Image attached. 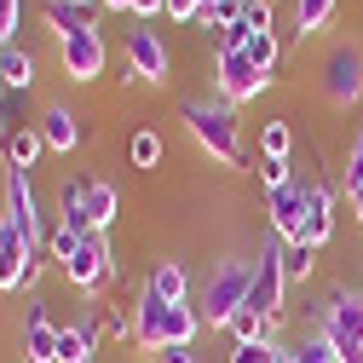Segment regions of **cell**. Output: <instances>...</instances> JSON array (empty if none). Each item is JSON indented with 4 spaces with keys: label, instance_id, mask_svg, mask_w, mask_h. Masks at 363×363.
<instances>
[{
    "label": "cell",
    "instance_id": "obj_25",
    "mask_svg": "<svg viewBox=\"0 0 363 363\" xmlns=\"http://www.w3.org/2000/svg\"><path fill=\"white\" fill-rule=\"evenodd\" d=\"M81 202H86V173H64L58 179V219L75 225V231H86L81 225Z\"/></svg>",
    "mask_w": 363,
    "mask_h": 363
},
{
    "label": "cell",
    "instance_id": "obj_31",
    "mask_svg": "<svg viewBox=\"0 0 363 363\" xmlns=\"http://www.w3.org/2000/svg\"><path fill=\"white\" fill-rule=\"evenodd\" d=\"M277 52H283V47H277V29H254V40L242 47V58H248L254 69H265V75L277 69Z\"/></svg>",
    "mask_w": 363,
    "mask_h": 363
},
{
    "label": "cell",
    "instance_id": "obj_32",
    "mask_svg": "<svg viewBox=\"0 0 363 363\" xmlns=\"http://www.w3.org/2000/svg\"><path fill=\"white\" fill-rule=\"evenodd\" d=\"M277 340H248V346H231V357L225 363H277Z\"/></svg>",
    "mask_w": 363,
    "mask_h": 363
},
{
    "label": "cell",
    "instance_id": "obj_45",
    "mask_svg": "<svg viewBox=\"0 0 363 363\" xmlns=\"http://www.w3.org/2000/svg\"><path fill=\"white\" fill-rule=\"evenodd\" d=\"M75 6H86V0H75Z\"/></svg>",
    "mask_w": 363,
    "mask_h": 363
},
{
    "label": "cell",
    "instance_id": "obj_18",
    "mask_svg": "<svg viewBox=\"0 0 363 363\" xmlns=\"http://www.w3.org/2000/svg\"><path fill=\"white\" fill-rule=\"evenodd\" d=\"M145 289H156L167 306H185V300H191V271L179 265V259H156L150 277H145Z\"/></svg>",
    "mask_w": 363,
    "mask_h": 363
},
{
    "label": "cell",
    "instance_id": "obj_26",
    "mask_svg": "<svg viewBox=\"0 0 363 363\" xmlns=\"http://www.w3.org/2000/svg\"><path fill=\"white\" fill-rule=\"evenodd\" d=\"M202 335V311L185 300V306H167V346H196Z\"/></svg>",
    "mask_w": 363,
    "mask_h": 363
},
{
    "label": "cell",
    "instance_id": "obj_42",
    "mask_svg": "<svg viewBox=\"0 0 363 363\" xmlns=\"http://www.w3.org/2000/svg\"><path fill=\"white\" fill-rule=\"evenodd\" d=\"M99 6H104V12H127V6H133V0H99Z\"/></svg>",
    "mask_w": 363,
    "mask_h": 363
},
{
    "label": "cell",
    "instance_id": "obj_14",
    "mask_svg": "<svg viewBox=\"0 0 363 363\" xmlns=\"http://www.w3.org/2000/svg\"><path fill=\"white\" fill-rule=\"evenodd\" d=\"M300 237L311 248H329V237H335V191L329 185H311L306 179V225H300Z\"/></svg>",
    "mask_w": 363,
    "mask_h": 363
},
{
    "label": "cell",
    "instance_id": "obj_3",
    "mask_svg": "<svg viewBox=\"0 0 363 363\" xmlns=\"http://www.w3.org/2000/svg\"><path fill=\"white\" fill-rule=\"evenodd\" d=\"M317 329H323L340 352V363H363V289H335L323 300V317H317Z\"/></svg>",
    "mask_w": 363,
    "mask_h": 363
},
{
    "label": "cell",
    "instance_id": "obj_39",
    "mask_svg": "<svg viewBox=\"0 0 363 363\" xmlns=\"http://www.w3.org/2000/svg\"><path fill=\"white\" fill-rule=\"evenodd\" d=\"M242 18H248L254 29H271V18H277V12H271V0H248V6H242Z\"/></svg>",
    "mask_w": 363,
    "mask_h": 363
},
{
    "label": "cell",
    "instance_id": "obj_2",
    "mask_svg": "<svg viewBox=\"0 0 363 363\" xmlns=\"http://www.w3.org/2000/svg\"><path fill=\"white\" fill-rule=\"evenodd\" d=\"M248 277H254V265L248 259H219L202 289H196V311H202V329H225L231 317L248 306Z\"/></svg>",
    "mask_w": 363,
    "mask_h": 363
},
{
    "label": "cell",
    "instance_id": "obj_20",
    "mask_svg": "<svg viewBox=\"0 0 363 363\" xmlns=\"http://www.w3.org/2000/svg\"><path fill=\"white\" fill-rule=\"evenodd\" d=\"M0 150H6V167H23V173H29L40 156H47V139H40V127H12Z\"/></svg>",
    "mask_w": 363,
    "mask_h": 363
},
{
    "label": "cell",
    "instance_id": "obj_7",
    "mask_svg": "<svg viewBox=\"0 0 363 363\" xmlns=\"http://www.w3.org/2000/svg\"><path fill=\"white\" fill-rule=\"evenodd\" d=\"M127 75L133 81H145V86H167L173 81V52H167V40L150 29V23H139V29H127Z\"/></svg>",
    "mask_w": 363,
    "mask_h": 363
},
{
    "label": "cell",
    "instance_id": "obj_15",
    "mask_svg": "<svg viewBox=\"0 0 363 363\" xmlns=\"http://www.w3.org/2000/svg\"><path fill=\"white\" fill-rule=\"evenodd\" d=\"M35 127H40V139H47V150H58V156L81 150V116H75L69 104H47Z\"/></svg>",
    "mask_w": 363,
    "mask_h": 363
},
{
    "label": "cell",
    "instance_id": "obj_12",
    "mask_svg": "<svg viewBox=\"0 0 363 363\" xmlns=\"http://www.w3.org/2000/svg\"><path fill=\"white\" fill-rule=\"evenodd\" d=\"M133 340H139L145 352L167 346V300L156 289H139V300H133Z\"/></svg>",
    "mask_w": 363,
    "mask_h": 363
},
{
    "label": "cell",
    "instance_id": "obj_5",
    "mask_svg": "<svg viewBox=\"0 0 363 363\" xmlns=\"http://www.w3.org/2000/svg\"><path fill=\"white\" fill-rule=\"evenodd\" d=\"M116 271H121V265H116V254H110V237H104V231H86L81 248H75V259L64 265V283H69L75 294L93 300V294L116 277Z\"/></svg>",
    "mask_w": 363,
    "mask_h": 363
},
{
    "label": "cell",
    "instance_id": "obj_24",
    "mask_svg": "<svg viewBox=\"0 0 363 363\" xmlns=\"http://www.w3.org/2000/svg\"><path fill=\"white\" fill-rule=\"evenodd\" d=\"M162 156H167V150H162V133H156V127H139V133L127 139V162L139 167V173H156Z\"/></svg>",
    "mask_w": 363,
    "mask_h": 363
},
{
    "label": "cell",
    "instance_id": "obj_34",
    "mask_svg": "<svg viewBox=\"0 0 363 363\" xmlns=\"http://www.w3.org/2000/svg\"><path fill=\"white\" fill-rule=\"evenodd\" d=\"M363 191V127L352 133V145H346V196Z\"/></svg>",
    "mask_w": 363,
    "mask_h": 363
},
{
    "label": "cell",
    "instance_id": "obj_27",
    "mask_svg": "<svg viewBox=\"0 0 363 363\" xmlns=\"http://www.w3.org/2000/svg\"><path fill=\"white\" fill-rule=\"evenodd\" d=\"M225 335H231V346H248V340H277V323H265L259 311H248V306H242L231 323H225Z\"/></svg>",
    "mask_w": 363,
    "mask_h": 363
},
{
    "label": "cell",
    "instance_id": "obj_8",
    "mask_svg": "<svg viewBox=\"0 0 363 363\" xmlns=\"http://www.w3.org/2000/svg\"><path fill=\"white\" fill-rule=\"evenodd\" d=\"M104 64H110V47H104L99 23H93V29H75L69 40H58V69H64V81L93 86V81L104 75Z\"/></svg>",
    "mask_w": 363,
    "mask_h": 363
},
{
    "label": "cell",
    "instance_id": "obj_6",
    "mask_svg": "<svg viewBox=\"0 0 363 363\" xmlns=\"http://www.w3.org/2000/svg\"><path fill=\"white\" fill-rule=\"evenodd\" d=\"M323 99H329L335 110L363 104V47L340 40V47L323 52Z\"/></svg>",
    "mask_w": 363,
    "mask_h": 363
},
{
    "label": "cell",
    "instance_id": "obj_11",
    "mask_svg": "<svg viewBox=\"0 0 363 363\" xmlns=\"http://www.w3.org/2000/svg\"><path fill=\"white\" fill-rule=\"evenodd\" d=\"M265 219H271V237L294 242L306 225V179H289L283 191H265Z\"/></svg>",
    "mask_w": 363,
    "mask_h": 363
},
{
    "label": "cell",
    "instance_id": "obj_13",
    "mask_svg": "<svg viewBox=\"0 0 363 363\" xmlns=\"http://www.w3.org/2000/svg\"><path fill=\"white\" fill-rule=\"evenodd\" d=\"M29 265H35L29 242L18 237V225H12V219H0V294H18L23 277H29Z\"/></svg>",
    "mask_w": 363,
    "mask_h": 363
},
{
    "label": "cell",
    "instance_id": "obj_16",
    "mask_svg": "<svg viewBox=\"0 0 363 363\" xmlns=\"http://www.w3.org/2000/svg\"><path fill=\"white\" fill-rule=\"evenodd\" d=\"M99 335H104V311L81 317V323H64V335H58V363H93Z\"/></svg>",
    "mask_w": 363,
    "mask_h": 363
},
{
    "label": "cell",
    "instance_id": "obj_22",
    "mask_svg": "<svg viewBox=\"0 0 363 363\" xmlns=\"http://www.w3.org/2000/svg\"><path fill=\"white\" fill-rule=\"evenodd\" d=\"M259 156H271V162H289L294 156V121L289 116H271L259 127Z\"/></svg>",
    "mask_w": 363,
    "mask_h": 363
},
{
    "label": "cell",
    "instance_id": "obj_44",
    "mask_svg": "<svg viewBox=\"0 0 363 363\" xmlns=\"http://www.w3.org/2000/svg\"><path fill=\"white\" fill-rule=\"evenodd\" d=\"M277 363H294V352H289V346H283V352H277Z\"/></svg>",
    "mask_w": 363,
    "mask_h": 363
},
{
    "label": "cell",
    "instance_id": "obj_43",
    "mask_svg": "<svg viewBox=\"0 0 363 363\" xmlns=\"http://www.w3.org/2000/svg\"><path fill=\"white\" fill-rule=\"evenodd\" d=\"M0 145H6V93H0Z\"/></svg>",
    "mask_w": 363,
    "mask_h": 363
},
{
    "label": "cell",
    "instance_id": "obj_40",
    "mask_svg": "<svg viewBox=\"0 0 363 363\" xmlns=\"http://www.w3.org/2000/svg\"><path fill=\"white\" fill-rule=\"evenodd\" d=\"M156 357H162V363H196V352H191V346H162Z\"/></svg>",
    "mask_w": 363,
    "mask_h": 363
},
{
    "label": "cell",
    "instance_id": "obj_9",
    "mask_svg": "<svg viewBox=\"0 0 363 363\" xmlns=\"http://www.w3.org/2000/svg\"><path fill=\"white\" fill-rule=\"evenodd\" d=\"M271 81H277V75L254 69L242 52H219V99H225V104H248V99L271 93Z\"/></svg>",
    "mask_w": 363,
    "mask_h": 363
},
{
    "label": "cell",
    "instance_id": "obj_23",
    "mask_svg": "<svg viewBox=\"0 0 363 363\" xmlns=\"http://www.w3.org/2000/svg\"><path fill=\"white\" fill-rule=\"evenodd\" d=\"M335 6H340V0H294V35H300V40L323 35L329 18H335Z\"/></svg>",
    "mask_w": 363,
    "mask_h": 363
},
{
    "label": "cell",
    "instance_id": "obj_37",
    "mask_svg": "<svg viewBox=\"0 0 363 363\" xmlns=\"http://www.w3.org/2000/svg\"><path fill=\"white\" fill-rule=\"evenodd\" d=\"M162 18H167V23H196V18H202V0H167Z\"/></svg>",
    "mask_w": 363,
    "mask_h": 363
},
{
    "label": "cell",
    "instance_id": "obj_28",
    "mask_svg": "<svg viewBox=\"0 0 363 363\" xmlns=\"http://www.w3.org/2000/svg\"><path fill=\"white\" fill-rule=\"evenodd\" d=\"M317 254H323V248H311L306 237L283 242V271H289V283H311V271H317Z\"/></svg>",
    "mask_w": 363,
    "mask_h": 363
},
{
    "label": "cell",
    "instance_id": "obj_4",
    "mask_svg": "<svg viewBox=\"0 0 363 363\" xmlns=\"http://www.w3.org/2000/svg\"><path fill=\"white\" fill-rule=\"evenodd\" d=\"M289 306V271H283V237H271L254 254V277H248V311H259L265 323H283Z\"/></svg>",
    "mask_w": 363,
    "mask_h": 363
},
{
    "label": "cell",
    "instance_id": "obj_33",
    "mask_svg": "<svg viewBox=\"0 0 363 363\" xmlns=\"http://www.w3.org/2000/svg\"><path fill=\"white\" fill-rule=\"evenodd\" d=\"M23 29V0H0V47H18Z\"/></svg>",
    "mask_w": 363,
    "mask_h": 363
},
{
    "label": "cell",
    "instance_id": "obj_41",
    "mask_svg": "<svg viewBox=\"0 0 363 363\" xmlns=\"http://www.w3.org/2000/svg\"><path fill=\"white\" fill-rule=\"evenodd\" d=\"M346 202H352V219H357V231H363V191H352Z\"/></svg>",
    "mask_w": 363,
    "mask_h": 363
},
{
    "label": "cell",
    "instance_id": "obj_21",
    "mask_svg": "<svg viewBox=\"0 0 363 363\" xmlns=\"http://www.w3.org/2000/svg\"><path fill=\"white\" fill-rule=\"evenodd\" d=\"M40 18H47V29H52L58 40H69L75 29H93V12L75 6V0H47V6H40Z\"/></svg>",
    "mask_w": 363,
    "mask_h": 363
},
{
    "label": "cell",
    "instance_id": "obj_36",
    "mask_svg": "<svg viewBox=\"0 0 363 363\" xmlns=\"http://www.w3.org/2000/svg\"><path fill=\"white\" fill-rule=\"evenodd\" d=\"M254 173H259V185H265V191H283L289 179H294V173H289V162H271V156H259V167H254Z\"/></svg>",
    "mask_w": 363,
    "mask_h": 363
},
{
    "label": "cell",
    "instance_id": "obj_35",
    "mask_svg": "<svg viewBox=\"0 0 363 363\" xmlns=\"http://www.w3.org/2000/svg\"><path fill=\"white\" fill-rule=\"evenodd\" d=\"M248 40H254V23L242 18V23H231V29H219V35H213V47H219V52H242Z\"/></svg>",
    "mask_w": 363,
    "mask_h": 363
},
{
    "label": "cell",
    "instance_id": "obj_1",
    "mask_svg": "<svg viewBox=\"0 0 363 363\" xmlns=\"http://www.w3.org/2000/svg\"><path fill=\"white\" fill-rule=\"evenodd\" d=\"M179 116H185V133L196 139V150L219 167H242V127H237V104H208V99H185L179 104Z\"/></svg>",
    "mask_w": 363,
    "mask_h": 363
},
{
    "label": "cell",
    "instance_id": "obj_29",
    "mask_svg": "<svg viewBox=\"0 0 363 363\" xmlns=\"http://www.w3.org/2000/svg\"><path fill=\"white\" fill-rule=\"evenodd\" d=\"M289 352H294V363H340V352H335V340H329L323 329H311V335H300V340H294Z\"/></svg>",
    "mask_w": 363,
    "mask_h": 363
},
{
    "label": "cell",
    "instance_id": "obj_30",
    "mask_svg": "<svg viewBox=\"0 0 363 363\" xmlns=\"http://www.w3.org/2000/svg\"><path fill=\"white\" fill-rule=\"evenodd\" d=\"M81 237H86V231H75V225H64V219H58L52 231H47V259H52V265L64 271V265L75 259V248H81Z\"/></svg>",
    "mask_w": 363,
    "mask_h": 363
},
{
    "label": "cell",
    "instance_id": "obj_38",
    "mask_svg": "<svg viewBox=\"0 0 363 363\" xmlns=\"http://www.w3.org/2000/svg\"><path fill=\"white\" fill-rule=\"evenodd\" d=\"M167 12V0H133V6H127V18H139V23H156Z\"/></svg>",
    "mask_w": 363,
    "mask_h": 363
},
{
    "label": "cell",
    "instance_id": "obj_17",
    "mask_svg": "<svg viewBox=\"0 0 363 363\" xmlns=\"http://www.w3.org/2000/svg\"><path fill=\"white\" fill-rule=\"evenodd\" d=\"M116 213H121V191L110 185V179H93V173H86L81 225H86V231H110V225H116Z\"/></svg>",
    "mask_w": 363,
    "mask_h": 363
},
{
    "label": "cell",
    "instance_id": "obj_10",
    "mask_svg": "<svg viewBox=\"0 0 363 363\" xmlns=\"http://www.w3.org/2000/svg\"><path fill=\"white\" fill-rule=\"evenodd\" d=\"M58 335H64V323H52L47 300H35V306L23 311V329H18L23 363H58Z\"/></svg>",
    "mask_w": 363,
    "mask_h": 363
},
{
    "label": "cell",
    "instance_id": "obj_19",
    "mask_svg": "<svg viewBox=\"0 0 363 363\" xmlns=\"http://www.w3.org/2000/svg\"><path fill=\"white\" fill-rule=\"evenodd\" d=\"M35 86V52L0 47V93H29Z\"/></svg>",
    "mask_w": 363,
    "mask_h": 363
}]
</instances>
